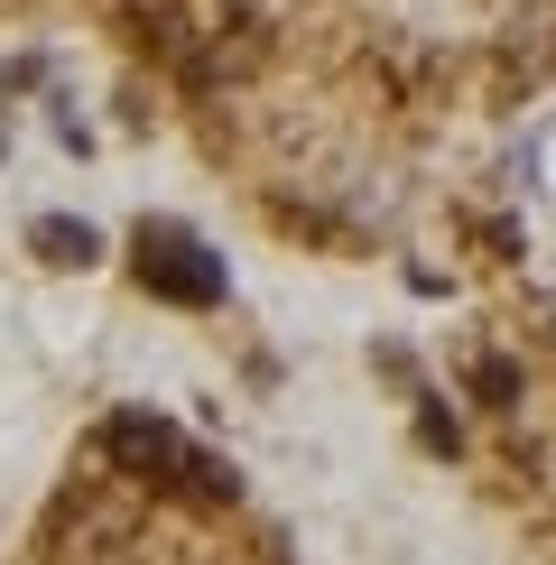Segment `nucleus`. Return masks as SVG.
<instances>
[{"mask_svg":"<svg viewBox=\"0 0 556 565\" xmlns=\"http://www.w3.org/2000/svg\"><path fill=\"white\" fill-rule=\"evenodd\" d=\"M139 278H158L168 297H214V288H223V269L195 260L185 232H139Z\"/></svg>","mask_w":556,"mask_h":565,"instance_id":"obj_1","label":"nucleus"},{"mask_svg":"<svg viewBox=\"0 0 556 565\" xmlns=\"http://www.w3.org/2000/svg\"><path fill=\"white\" fill-rule=\"evenodd\" d=\"M38 250H46V260H93V223H38Z\"/></svg>","mask_w":556,"mask_h":565,"instance_id":"obj_2","label":"nucleus"}]
</instances>
